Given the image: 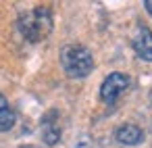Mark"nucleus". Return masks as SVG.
I'll list each match as a JSON object with an SVG mask.
<instances>
[{"mask_svg": "<svg viewBox=\"0 0 152 148\" xmlns=\"http://www.w3.org/2000/svg\"><path fill=\"white\" fill-rule=\"evenodd\" d=\"M19 32L23 34L25 40L29 42H40L44 38H48V34L52 32V11L46 7H38L29 13H23L19 17Z\"/></svg>", "mask_w": 152, "mask_h": 148, "instance_id": "obj_1", "label": "nucleus"}, {"mask_svg": "<svg viewBox=\"0 0 152 148\" xmlns=\"http://www.w3.org/2000/svg\"><path fill=\"white\" fill-rule=\"evenodd\" d=\"M61 65L69 77H86L94 69V59L88 48L79 44H69L61 50Z\"/></svg>", "mask_w": 152, "mask_h": 148, "instance_id": "obj_2", "label": "nucleus"}, {"mask_svg": "<svg viewBox=\"0 0 152 148\" xmlns=\"http://www.w3.org/2000/svg\"><path fill=\"white\" fill-rule=\"evenodd\" d=\"M129 88V77L123 73H110L100 86V98L106 104H113L125 90Z\"/></svg>", "mask_w": 152, "mask_h": 148, "instance_id": "obj_3", "label": "nucleus"}, {"mask_svg": "<svg viewBox=\"0 0 152 148\" xmlns=\"http://www.w3.org/2000/svg\"><path fill=\"white\" fill-rule=\"evenodd\" d=\"M131 44H133L135 54H137L142 61L152 63V32H150L146 25H137V27H135V34H133Z\"/></svg>", "mask_w": 152, "mask_h": 148, "instance_id": "obj_4", "label": "nucleus"}, {"mask_svg": "<svg viewBox=\"0 0 152 148\" xmlns=\"http://www.w3.org/2000/svg\"><path fill=\"white\" fill-rule=\"evenodd\" d=\"M115 138H117V142H121L125 146H137L144 140V131L133 123H125L115 129Z\"/></svg>", "mask_w": 152, "mask_h": 148, "instance_id": "obj_5", "label": "nucleus"}, {"mask_svg": "<svg viewBox=\"0 0 152 148\" xmlns=\"http://www.w3.org/2000/svg\"><path fill=\"white\" fill-rule=\"evenodd\" d=\"M42 136H44V142L50 144V146L61 140V127H58V121H56V113H48L42 119Z\"/></svg>", "mask_w": 152, "mask_h": 148, "instance_id": "obj_6", "label": "nucleus"}, {"mask_svg": "<svg viewBox=\"0 0 152 148\" xmlns=\"http://www.w3.org/2000/svg\"><path fill=\"white\" fill-rule=\"evenodd\" d=\"M17 117H15V111L9 106L7 98L0 94V131H9L13 125H15Z\"/></svg>", "mask_w": 152, "mask_h": 148, "instance_id": "obj_7", "label": "nucleus"}, {"mask_svg": "<svg viewBox=\"0 0 152 148\" xmlns=\"http://www.w3.org/2000/svg\"><path fill=\"white\" fill-rule=\"evenodd\" d=\"M144 7H146V11L152 15V0H146V2H144Z\"/></svg>", "mask_w": 152, "mask_h": 148, "instance_id": "obj_8", "label": "nucleus"}]
</instances>
